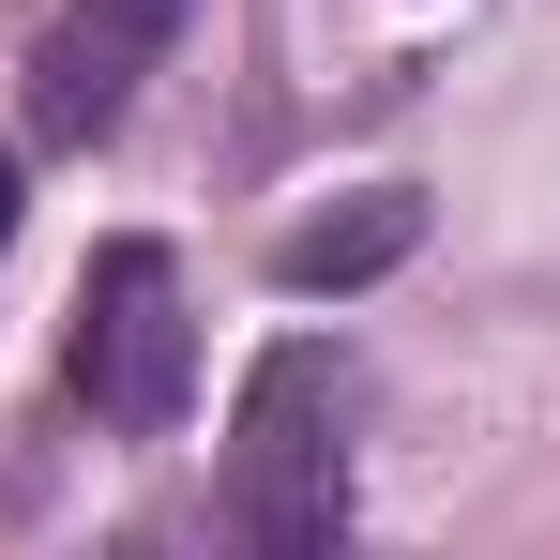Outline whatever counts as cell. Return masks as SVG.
Instances as JSON below:
<instances>
[{
    "mask_svg": "<svg viewBox=\"0 0 560 560\" xmlns=\"http://www.w3.org/2000/svg\"><path fill=\"white\" fill-rule=\"evenodd\" d=\"M349 424H364L349 349H318V334L258 349L243 409H228V530L273 546V560L349 546Z\"/></svg>",
    "mask_w": 560,
    "mask_h": 560,
    "instance_id": "1",
    "label": "cell"
},
{
    "mask_svg": "<svg viewBox=\"0 0 560 560\" xmlns=\"http://www.w3.org/2000/svg\"><path fill=\"white\" fill-rule=\"evenodd\" d=\"M61 378L106 440H167L197 409V318H183V258L167 243H92V288H77V334H61Z\"/></svg>",
    "mask_w": 560,
    "mask_h": 560,
    "instance_id": "2",
    "label": "cell"
},
{
    "mask_svg": "<svg viewBox=\"0 0 560 560\" xmlns=\"http://www.w3.org/2000/svg\"><path fill=\"white\" fill-rule=\"evenodd\" d=\"M197 0H61L46 15V46H31V137L46 152H92L106 121L137 106V77L183 46Z\"/></svg>",
    "mask_w": 560,
    "mask_h": 560,
    "instance_id": "3",
    "label": "cell"
},
{
    "mask_svg": "<svg viewBox=\"0 0 560 560\" xmlns=\"http://www.w3.org/2000/svg\"><path fill=\"white\" fill-rule=\"evenodd\" d=\"M409 243H424V197H349V212H318V228L273 243V288L288 303H334V288H378Z\"/></svg>",
    "mask_w": 560,
    "mask_h": 560,
    "instance_id": "4",
    "label": "cell"
},
{
    "mask_svg": "<svg viewBox=\"0 0 560 560\" xmlns=\"http://www.w3.org/2000/svg\"><path fill=\"white\" fill-rule=\"evenodd\" d=\"M15 197H31V183H15V152H0V243H15Z\"/></svg>",
    "mask_w": 560,
    "mask_h": 560,
    "instance_id": "5",
    "label": "cell"
}]
</instances>
